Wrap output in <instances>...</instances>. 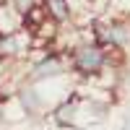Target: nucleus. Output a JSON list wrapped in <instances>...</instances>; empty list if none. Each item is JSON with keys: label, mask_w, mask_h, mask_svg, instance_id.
Instances as JSON below:
<instances>
[{"label": "nucleus", "mask_w": 130, "mask_h": 130, "mask_svg": "<svg viewBox=\"0 0 130 130\" xmlns=\"http://www.w3.org/2000/svg\"><path fill=\"white\" fill-rule=\"evenodd\" d=\"M107 109L109 104H102V102H94L89 96H83L73 89L70 96L65 99L52 109V117L57 120V125L62 127H70V130H86L96 122H102L107 117Z\"/></svg>", "instance_id": "f257e3e1"}, {"label": "nucleus", "mask_w": 130, "mask_h": 130, "mask_svg": "<svg viewBox=\"0 0 130 130\" xmlns=\"http://www.w3.org/2000/svg\"><path fill=\"white\" fill-rule=\"evenodd\" d=\"M122 50H115V47H102L99 42L89 39H81L70 52H68V60H70V73L78 75V78H91V75L102 73L104 68H109L115 62V55H120Z\"/></svg>", "instance_id": "f03ea898"}, {"label": "nucleus", "mask_w": 130, "mask_h": 130, "mask_svg": "<svg viewBox=\"0 0 130 130\" xmlns=\"http://www.w3.org/2000/svg\"><path fill=\"white\" fill-rule=\"evenodd\" d=\"M21 29H24V16L13 8L10 0H0V37L21 31Z\"/></svg>", "instance_id": "7ed1b4c3"}, {"label": "nucleus", "mask_w": 130, "mask_h": 130, "mask_svg": "<svg viewBox=\"0 0 130 130\" xmlns=\"http://www.w3.org/2000/svg\"><path fill=\"white\" fill-rule=\"evenodd\" d=\"M120 81H122L125 86H130V70H125V73H120Z\"/></svg>", "instance_id": "20e7f679"}, {"label": "nucleus", "mask_w": 130, "mask_h": 130, "mask_svg": "<svg viewBox=\"0 0 130 130\" xmlns=\"http://www.w3.org/2000/svg\"><path fill=\"white\" fill-rule=\"evenodd\" d=\"M3 96H5V94H0V99H3Z\"/></svg>", "instance_id": "39448f33"}]
</instances>
